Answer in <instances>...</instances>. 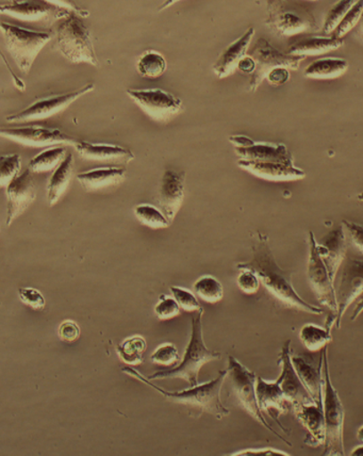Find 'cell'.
Here are the masks:
<instances>
[{"label": "cell", "mask_w": 363, "mask_h": 456, "mask_svg": "<svg viewBox=\"0 0 363 456\" xmlns=\"http://www.w3.org/2000/svg\"><path fill=\"white\" fill-rule=\"evenodd\" d=\"M251 262L238 265L240 270H252L269 292L285 305L311 314H323L324 309L309 304L294 289L291 283V273L281 269L270 251L268 238L259 235L254 244Z\"/></svg>", "instance_id": "obj_1"}, {"label": "cell", "mask_w": 363, "mask_h": 456, "mask_svg": "<svg viewBox=\"0 0 363 456\" xmlns=\"http://www.w3.org/2000/svg\"><path fill=\"white\" fill-rule=\"evenodd\" d=\"M122 371L154 388L164 395L167 401L173 402V403L182 404L192 407L195 410L209 412V414L214 415L218 419H222V418L230 414V410L222 403L220 397L221 389L223 387L225 379L229 376V370L220 371L218 378L213 379V381L203 385H197V387L183 390L181 393L166 392V390L156 387L148 378L143 377L142 374L133 368L126 367Z\"/></svg>", "instance_id": "obj_2"}, {"label": "cell", "mask_w": 363, "mask_h": 456, "mask_svg": "<svg viewBox=\"0 0 363 456\" xmlns=\"http://www.w3.org/2000/svg\"><path fill=\"white\" fill-rule=\"evenodd\" d=\"M83 16L70 12L53 29L55 50L69 62L88 63L99 67L93 40L89 27L85 24Z\"/></svg>", "instance_id": "obj_3"}, {"label": "cell", "mask_w": 363, "mask_h": 456, "mask_svg": "<svg viewBox=\"0 0 363 456\" xmlns=\"http://www.w3.org/2000/svg\"><path fill=\"white\" fill-rule=\"evenodd\" d=\"M204 311L200 309L197 316L192 318V334L186 353L180 366L171 370L159 371L148 378L149 381L161 379H182L188 382L190 387L198 385V373L200 369L209 362L220 360V352L211 351L205 345L203 338Z\"/></svg>", "instance_id": "obj_4"}, {"label": "cell", "mask_w": 363, "mask_h": 456, "mask_svg": "<svg viewBox=\"0 0 363 456\" xmlns=\"http://www.w3.org/2000/svg\"><path fill=\"white\" fill-rule=\"evenodd\" d=\"M0 27L10 56L24 74H29L43 48L55 37L53 31L32 30L5 21Z\"/></svg>", "instance_id": "obj_5"}, {"label": "cell", "mask_w": 363, "mask_h": 456, "mask_svg": "<svg viewBox=\"0 0 363 456\" xmlns=\"http://www.w3.org/2000/svg\"><path fill=\"white\" fill-rule=\"evenodd\" d=\"M323 410L327 439L324 444V455L343 456V426L345 410L337 390L333 387L329 376L327 346L324 347L323 360Z\"/></svg>", "instance_id": "obj_6"}, {"label": "cell", "mask_w": 363, "mask_h": 456, "mask_svg": "<svg viewBox=\"0 0 363 456\" xmlns=\"http://www.w3.org/2000/svg\"><path fill=\"white\" fill-rule=\"evenodd\" d=\"M264 23L283 36H294L319 29L314 14L294 0H268Z\"/></svg>", "instance_id": "obj_7"}, {"label": "cell", "mask_w": 363, "mask_h": 456, "mask_svg": "<svg viewBox=\"0 0 363 456\" xmlns=\"http://www.w3.org/2000/svg\"><path fill=\"white\" fill-rule=\"evenodd\" d=\"M349 242V241H348ZM338 314L335 327L340 328L346 309L363 293V254L348 246V252L335 280Z\"/></svg>", "instance_id": "obj_8"}, {"label": "cell", "mask_w": 363, "mask_h": 456, "mask_svg": "<svg viewBox=\"0 0 363 456\" xmlns=\"http://www.w3.org/2000/svg\"><path fill=\"white\" fill-rule=\"evenodd\" d=\"M309 283L322 305L327 307L330 316L327 318V328L332 330L337 322L338 304L335 297V283L330 278L329 271L319 253L318 241L312 232H309V257L307 265Z\"/></svg>", "instance_id": "obj_9"}, {"label": "cell", "mask_w": 363, "mask_h": 456, "mask_svg": "<svg viewBox=\"0 0 363 456\" xmlns=\"http://www.w3.org/2000/svg\"><path fill=\"white\" fill-rule=\"evenodd\" d=\"M247 55L256 62V69L248 83L249 92H256L270 70L280 67L299 69L302 60L306 58L305 56L292 55L288 52H281L264 37H259L256 43L249 48Z\"/></svg>", "instance_id": "obj_10"}, {"label": "cell", "mask_w": 363, "mask_h": 456, "mask_svg": "<svg viewBox=\"0 0 363 456\" xmlns=\"http://www.w3.org/2000/svg\"><path fill=\"white\" fill-rule=\"evenodd\" d=\"M229 376L230 378V383L232 390L236 395V398L240 402L243 409L246 410L249 415L253 416L254 419L262 423V425L268 428L270 432H272L274 436H278L281 441L291 444L286 441V438L281 437L278 432L270 427L262 414V409H260L256 393V374L248 370L246 366H243L239 361H237L235 357L230 356L229 360Z\"/></svg>", "instance_id": "obj_11"}, {"label": "cell", "mask_w": 363, "mask_h": 456, "mask_svg": "<svg viewBox=\"0 0 363 456\" xmlns=\"http://www.w3.org/2000/svg\"><path fill=\"white\" fill-rule=\"evenodd\" d=\"M127 95L154 121L166 124L183 111V102L165 90L128 89Z\"/></svg>", "instance_id": "obj_12"}, {"label": "cell", "mask_w": 363, "mask_h": 456, "mask_svg": "<svg viewBox=\"0 0 363 456\" xmlns=\"http://www.w3.org/2000/svg\"><path fill=\"white\" fill-rule=\"evenodd\" d=\"M94 89V84L90 83L81 86L78 90L68 92V94L43 97V99L32 102L25 110L10 114L5 118V121L12 124L30 123L56 116V114L67 110L80 97L90 94Z\"/></svg>", "instance_id": "obj_13"}, {"label": "cell", "mask_w": 363, "mask_h": 456, "mask_svg": "<svg viewBox=\"0 0 363 456\" xmlns=\"http://www.w3.org/2000/svg\"><path fill=\"white\" fill-rule=\"evenodd\" d=\"M0 12L24 21L53 24L67 18L73 11L58 7L47 0H9L2 4Z\"/></svg>", "instance_id": "obj_14"}, {"label": "cell", "mask_w": 363, "mask_h": 456, "mask_svg": "<svg viewBox=\"0 0 363 456\" xmlns=\"http://www.w3.org/2000/svg\"><path fill=\"white\" fill-rule=\"evenodd\" d=\"M3 138L14 141L16 143L32 148H44V146L74 145L77 139L70 137L68 134L58 128H48L31 125L25 127H3L0 129Z\"/></svg>", "instance_id": "obj_15"}, {"label": "cell", "mask_w": 363, "mask_h": 456, "mask_svg": "<svg viewBox=\"0 0 363 456\" xmlns=\"http://www.w3.org/2000/svg\"><path fill=\"white\" fill-rule=\"evenodd\" d=\"M7 216L5 225L10 226L35 203L37 187L34 172L29 167L21 171L7 187Z\"/></svg>", "instance_id": "obj_16"}, {"label": "cell", "mask_w": 363, "mask_h": 456, "mask_svg": "<svg viewBox=\"0 0 363 456\" xmlns=\"http://www.w3.org/2000/svg\"><path fill=\"white\" fill-rule=\"evenodd\" d=\"M278 363L281 367V372L276 382L280 385L286 398H288L292 405H294V409L301 405L316 404L311 394H309L306 387H303L299 374H297L295 370L294 362H292L290 340L286 341L283 349H281Z\"/></svg>", "instance_id": "obj_17"}, {"label": "cell", "mask_w": 363, "mask_h": 456, "mask_svg": "<svg viewBox=\"0 0 363 456\" xmlns=\"http://www.w3.org/2000/svg\"><path fill=\"white\" fill-rule=\"evenodd\" d=\"M186 172L166 169L162 175L158 204L166 219L173 224L184 200Z\"/></svg>", "instance_id": "obj_18"}, {"label": "cell", "mask_w": 363, "mask_h": 456, "mask_svg": "<svg viewBox=\"0 0 363 456\" xmlns=\"http://www.w3.org/2000/svg\"><path fill=\"white\" fill-rule=\"evenodd\" d=\"M348 236L343 225L334 228L318 242L319 253L327 265L334 283L348 252Z\"/></svg>", "instance_id": "obj_19"}, {"label": "cell", "mask_w": 363, "mask_h": 456, "mask_svg": "<svg viewBox=\"0 0 363 456\" xmlns=\"http://www.w3.org/2000/svg\"><path fill=\"white\" fill-rule=\"evenodd\" d=\"M73 148L81 159L89 161L128 165L134 159L132 151L117 144L90 143L77 140Z\"/></svg>", "instance_id": "obj_20"}, {"label": "cell", "mask_w": 363, "mask_h": 456, "mask_svg": "<svg viewBox=\"0 0 363 456\" xmlns=\"http://www.w3.org/2000/svg\"><path fill=\"white\" fill-rule=\"evenodd\" d=\"M256 393L258 403L262 412H268L269 416L278 420V425L285 432L286 428L278 420L280 414H288L294 409L291 401L281 389L278 382H268L262 378H257Z\"/></svg>", "instance_id": "obj_21"}, {"label": "cell", "mask_w": 363, "mask_h": 456, "mask_svg": "<svg viewBox=\"0 0 363 456\" xmlns=\"http://www.w3.org/2000/svg\"><path fill=\"white\" fill-rule=\"evenodd\" d=\"M254 32H256L254 27L249 26L240 37H238L237 40L230 43V45L222 52L214 64V72L219 78H226L235 73L241 60L247 55L249 47H251L254 39Z\"/></svg>", "instance_id": "obj_22"}, {"label": "cell", "mask_w": 363, "mask_h": 456, "mask_svg": "<svg viewBox=\"0 0 363 456\" xmlns=\"http://www.w3.org/2000/svg\"><path fill=\"white\" fill-rule=\"evenodd\" d=\"M238 166L253 175L272 182H292L305 178L306 174L294 166L272 161L239 159Z\"/></svg>", "instance_id": "obj_23"}, {"label": "cell", "mask_w": 363, "mask_h": 456, "mask_svg": "<svg viewBox=\"0 0 363 456\" xmlns=\"http://www.w3.org/2000/svg\"><path fill=\"white\" fill-rule=\"evenodd\" d=\"M126 177V167H102L79 173L77 181L85 191L99 192L102 191V190L120 186Z\"/></svg>", "instance_id": "obj_24"}, {"label": "cell", "mask_w": 363, "mask_h": 456, "mask_svg": "<svg viewBox=\"0 0 363 456\" xmlns=\"http://www.w3.org/2000/svg\"><path fill=\"white\" fill-rule=\"evenodd\" d=\"M294 411L297 420L308 431L305 444L311 447L324 446L327 439V425H325L323 407L313 403L297 406Z\"/></svg>", "instance_id": "obj_25"}, {"label": "cell", "mask_w": 363, "mask_h": 456, "mask_svg": "<svg viewBox=\"0 0 363 456\" xmlns=\"http://www.w3.org/2000/svg\"><path fill=\"white\" fill-rule=\"evenodd\" d=\"M323 360L324 349L318 365H314L305 356H292V362H294L303 387H306L308 393L311 394L312 399L319 407H323Z\"/></svg>", "instance_id": "obj_26"}, {"label": "cell", "mask_w": 363, "mask_h": 456, "mask_svg": "<svg viewBox=\"0 0 363 456\" xmlns=\"http://www.w3.org/2000/svg\"><path fill=\"white\" fill-rule=\"evenodd\" d=\"M344 45V37L335 35L305 36L291 41L288 53L299 56H317L339 50Z\"/></svg>", "instance_id": "obj_27"}, {"label": "cell", "mask_w": 363, "mask_h": 456, "mask_svg": "<svg viewBox=\"0 0 363 456\" xmlns=\"http://www.w3.org/2000/svg\"><path fill=\"white\" fill-rule=\"evenodd\" d=\"M235 151L240 159L280 162V164L294 166V156L284 144L254 142L246 148H236Z\"/></svg>", "instance_id": "obj_28"}, {"label": "cell", "mask_w": 363, "mask_h": 456, "mask_svg": "<svg viewBox=\"0 0 363 456\" xmlns=\"http://www.w3.org/2000/svg\"><path fill=\"white\" fill-rule=\"evenodd\" d=\"M74 162L73 154H68L61 164L53 170L46 188L48 205H56L62 195L67 192L73 178Z\"/></svg>", "instance_id": "obj_29"}, {"label": "cell", "mask_w": 363, "mask_h": 456, "mask_svg": "<svg viewBox=\"0 0 363 456\" xmlns=\"http://www.w3.org/2000/svg\"><path fill=\"white\" fill-rule=\"evenodd\" d=\"M349 69L348 60L337 57H325L314 60L305 69L307 78L334 79L338 78Z\"/></svg>", "instance_id": "obj_30"}, {"label": "cell", "mask_w": 363, "mask_h": 456, "mask_svg": "<svg viewBox=\"0 0 363 456\" xmlns=\"http://www.w3.org/2000/svg\"><path fill=\"white\" fill-rule=\"evenodd\" d=\"M67 155V150L60 145L51 146L30 160L29 169L34 173L55 170Z\"/></svg>", "instance_id": "obj_31"}, {"label": "cell", "mask_w": 363, "mask_h": 456, "mask_svg": "<svg viewBox=\"0 0 363 456\" xmlns=\"http://www.w3.org/2000/svg\"><path fill=\"white\" fill-rule=\"evenodd\" d=\"M138 72L142 77L156 79L161 77L167 69L166 60L157 51H146L140 56L137 63Z\"/></svg>", "instance_id": "obj_32"}, {"label": "cell", "mask_w": 363, "mask_h": 456, "mask_svg": "<svg viewBox=\"0 0 363 456\" xmlns=\"http://www.w3.org/2000/svg\"><path fill=\"white\" fill-rule=\"evenodd\" d=\"M300 338L306 349L311 352L323 350L333 339L330 330L319 328L316 324L303 325Z\"/></svg>", "instance_id": "obj_33"}, {"label": "cell", "mask_w": 363, "mask_h": 456, "mask_svg": "<svg viewBox=\"0 0 363 456\" xmlns=\"http://www.w3.org/2000/svg\"><path fill=\"white\" fill-rule=\"evenodd\" d=\"M117 354L128 366H137L143 362L146 341L141 336H133L117 347Z\"/></svg>", "instance_id": "obj_34"}, {"label": "cell", "mask_w": 363, "mask_h": 456, "mask_svg": "<svg viewBox=\"0 0 363 456\" xmlns=\"http://www.w3.org/2000/svg\"><path fill=\"white\" fill-rule=\"evenodd\" d=\"M134 215L143 225L159 230V228H166L171 225L170 221L160 210L149 204H140L134 208Z\"/></svg>", "instance_id": "obj_35"}, {"label": "cell", "mask_w": 363, "mask_h": 456, "mask_svg": "<svg viewBox=\"0 0 363 456\" xmlns=\"http://www.w3.org/2000/svg\"><path fill=\"white\" fill-rule=\"evenodd\" d=\"M194 290L202 300L214 304L224 297V288L214 276H203L194 284Z\"/></svg>", "instance_id": "obj_36"}, {"label": "cell", "mask_w": 363, "mask_h": 456, "mask_svg": "<svg viewBox=\"0 0 363 456\" xmlns=\"http://www.w3.org/2000/svg\"><path fill=\"white\" fill-rule=\"evenodd\" d=\"M356 2L357 0H338L337 3H335L325 16L322 26L323 35H332Z\"/></svg>", "instance_id": "obj_37"}, {"label": "cell", "mask_w": 363, "mask_h": 456, "mask_svg": "<svg viewBox=\"0 0 363 456\" xmlns=\"http://www.w3.org/2000/svg\"><path fill=\"white\" fill-rule=\"evenodd\" d=\"M20 167V155L10 154L0 157V186L7 187L19 175Z\"/></svg>", "instance_id": "obj_38"}, {"label": "cell", "mask_w": 363, "mask_h": 456, "mask_svg": "<svg viewBox=\"0 0 363 456\" xmlns=\"http://www.w3.org/2000/svg\"><path fill=\"white\" fill-rule=\"evenodd\" d=\"M362 13L363 0H357L356 4L350 9L349 12L346 13L343 20L340 21V24L332 35L344 37L351 30H353L356 26H359Z\"/></svg>", "instance_id": "obj_39"}, {"label": "cell", "mask_w": 363, "mask_h": 456, "mask_svg": "<svg viewBox=\"0 0 363 456\" xmlns=\"http://www.w3.org/2000/svg\"><path fill=\"white\" fill-rule=\"evenodd\" d=\"M178 361H180V355H178L176 346L172 344L159 346L151 355V362L164 367L174 366Z\"/></svg>", "instance_id": "obj_40"}, {"label": "cell", "mask_w": 363, "mask_h": 456, "mask_svg": "<svg viewBox=\"0 0 363 456\" xmlns=\"http://www.w3.org/2000/svg\"><path fill=\"white\" fill-rule=\"evenodd\" d=\"M171 291L180 306L186 312H198L203 309L199 302L191 291L183 289L181 287H172Z\"/></svg>", "instance_id": "obj_41"}, {"label": "cell", "mask_w": 363, "mask_h": 456, "mask_svg": "<svg viewBox=\"0 0 363 456\" xmlns=\"http://www.w3.org/2000/svg\"><path fill=\"white\" fill-rule=\"evenodd\" d=\"M181 308L175 298L162 296L155 307V314L160 320H169L180 316Z\"/></svg>", "instance_id": "obj_42"}, {"label": "cell", "mask_w": 363, "mask_h": 456, "mask_svg": "<svg viewBox=\"0 0 363 456\" xmlns=\"http://www.w3.org/2000/svg\"><path fill=\"white\" fill-rule=\"evenodd\" d=\"M343 226L350 246L363 254V226L348 220L343 221Z\"/></svg>", "instance_id": "obj_43"}, {"label": "cell", "mask_w": 363, "mask_h": 456, "mask_svg": "<svg viewBox=\"0 0 363 456\" xmlns=\"http://www.w3.org/2000/svg\"><path fill=\"white\" fill-rule=\"evenodd\" d=\"M259 276L252 270H242L239 278H238V286L247 295H253L259 290L260 287Z\"/></svg>", "instance_id": "obj_44"}, {"label": "cell", "mask_w": 363, "mask_h": 456, "mask_svg": "<svg viewBox=\"0 0 363 456\" xmlns=\"http://www.w3.org/2000/svg\"><path fill=\"white\" fill-rule=\"evenodd\" d=\"M20 301L34 309H41L45 306V297L35 288H20L19 290Z\"/></svg>", "instance_id": "obj_45"}, {"label": "cell", "mask_w": 363, "mask_h": 456, "mask_svg": "<svg viewBox=\"0 0 363 456\" xmlns=\"http://www.w3.org/2000/svg\"><path fill=\"white\" fill-rule=\"evenodd\" d=\"M59 336L65 342H74L80 338L79 325L74 322H64L59 329Z\"/></svg>", "instance_id": "obj_46"}, {"label": "cell", "mask_w": 363, "mask_h": 456, "mask_svg": "<svg viewBox=\"0 0 363 456\" xmlns=\"http://www.w3.org/2000/svg\"><path fill=\"white\" fill-rule=\"evenodd\" d=\"M269 83L273 86H283L288 83L290 79L289 69L280 67L276 68L268 74Z\"/></svg>", "instance_id": "obj_47"}, {"label": "cell", "mask_w": 363, "mask_h": 456, "mask_svg": "<svg viewBox=\"0 0 363 456\" xmlns=\"http://www.w3.org/2000/svg\"><path fill=\"white\" fill-rule=\"evenodd\" d=\"M47 2L56 4L58 7L73 11V12L78 13L80 16H83V18H88L90 15L88 10L79 7L74 0H47Z\"/></svg>", "instance_id": "obj_48"}, {"label": "cell", "mask_w": 363, "mask_h": 456, "mask_svg": "<svg viewBox=\"0 0 363 456\" xmlns=\"http://www.w3.org/2000/svg\"><path fill=\"white\" fill-rule=\"evenodd\" d=\"M235 455H265V456L283 455V456H289L290 454L285 453L283 452H279V450L265 448V449L246 450V452H241L240 453H236Z\"/></svg>", "instance_id": "obj_49"}, {"label": "cell", "mask_w": 363, "mask_h": 456, "mask_svg": "<svg viewBox=\"0 0 363 456\" xmlns=\"http://www.w3.org/2000/svg\"><path fill=\"white\" fill-rule=\"evenodd\" d=\"M238 69L242 73L252 75L254 69H256V62H254V60L251 56L246 55L241 60L239 65H238Z\"/></svg>", "instance_id": "obj_50"}, {"label": "cell", "mask_w": 363, "mask_h": 456, "mask_svg": "<svg viewBox=\"0 0 363 456\" xmlns=\"http://www.w3.org/2000/svg\"><path fill=\"white\" fill-rule=\"evenodd\" d=\"M230 140V142L235 145V148H246V146H249L254 143V141L246 137V135H231Z\"/></svg>", "instance_id": "obj_51"}, {"label": "cell", "mask_w": 363, "mask_h": 456, "mask_svg": "<svg viewBox=\"0 0 363 456\" xmlns=\"http://www.w3.org/2000/svg\"><path fill=\"white\" fill-rule=\"evenodd\" d=\"M359 298V303H357V305L355 307L353 317L351 318V322H355V320L359 318L360 316V314H362L363 312V293Z\"/></svg>", "instance_id": "obj_52"}, {"label": "cell", "mask_w": 363, "mask_h": 456, "mask_svg": "<svg viewBox=\"0 0 363 456\" xmlns=\"http://www.w3.org/2000/svg\"><path fill=\"white\" fill-rule=\"evenodd\" d=\"M180 2H182V0H165V2L160 4L158 11L159 12H162V11L171 8L172 5Z\"/></svg>", "instance_id": "obj_53"}, {"label": "cell", "mask_w": 363, "mask_h": 456, "mask_svg": "<svg viewBox=\"0 0 363 456\" xmlns=\"http://www.w3.org/2000/svg\"><path fill=\"white\" fill-rule=\"evenodd\" d=\"M351 455L353 456H363V446L357 447L351 452Z\"/></svg>", "instance_id": "obj_54"}, {"label": "cell", "mask_w": 363, "mask_h": 456, "mask_svg": "<svg viewBox=\"0 0 363 456\" xmlns=\"http://www.w3.org/2000/svg\"><path fill=\"white\" fill-rule=\"evenodd\" d=\"M359 35L360 36L361 40L363 41V13L359 24Z\"/></svg>", "instance_id": "obj_55"}, {"label": "cell", "mask_w": 363, "mask_h": 456, "mask_svg": "<svg viewBox=\"0 0 363 456\" xmlns=\"http://www.w3.org/2000/svg\"><path fill=\"white\" fill-rule=\"evenodd\" d=\"M357 438L363 444V426L359 428V432H357Z\"/></svg>", "instance_id": "obj_56"}]
</instances>
